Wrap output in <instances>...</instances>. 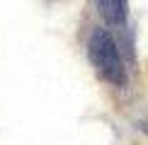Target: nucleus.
<instances>
[{"label":"nucleus","mask_w":148,"mask_h":145,"mask_svg":"<svg viewBox=\"0 0 148 145\" xmlns=\"http://www.w3.org/2000/svg\"><path fill=\"white\" fill-rule=\"evenodd\" d=\"M88 56H90V63L95 65V70L107 82L119 85V87L126 82V70H124V63H121V53L107 29H95L90 34Z\"/></svg>","instance_id":"obj_1"},{"label":"nucleus","mask_w":148,"mask_h":145,"mask_svg":"<svg viewBox=\"0 0 148 145\" xmlns=\"http://www.w3.org/2000/svg\"><path fill=\"white\" fill-rule=\"evenodd\" d=\"M100 5V15L104 17V22L112 27H124L126 15H129V5L126 0H97Z\"/></svg>","instance_id":"obj_2"}]
</instances>
